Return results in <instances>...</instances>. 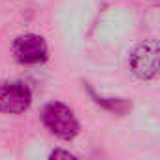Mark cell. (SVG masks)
Listing matches in <instances>:
<instances>
[{
  "label": "cell",
  "instance_id": "cell-1",
  "mask_svg": "<svg viewBox=\"0 0 160 160\" xmlns=\"http://www.w3.org/2000/svg\"><path fill=\"white\" fill-rule=\"evenodd\" d=\"M43 126L60 139H73L79 132V122L73 111L62 102H51L42 109Z\"/></svg>",
  "mask_w": 160,
  "mask_h": 160
},
{
  "label": "cell",
  "instance_id": "cell-2",
  "mask_svg": "<svg viewBox=\"0 0 160 160\" xmlns=\"http://www.w3.org/2000/svg\"><path fill=\"white\" fill-rule=\"evenodd\" d=\"M130 70L139 79H152L160 73V43L141 42L130 55Z\"/></svg>",
  "mask_w": 160,
  "mask_h": 160
},
{
  "label": "cell",
  "instance_id": "cell-3",
  "mask_svg": "<svg viewBox=\"0 0 160 160\" xmlns=\"http://www.w3.org/2000/svg\"><path fill=\"white\" fill-rule=\"evenodd\" d=\"M32 104V92L23 81H2L0 83V113H23Z\"/></svg>",
  "mask_w": 160,
  "mask_h": 160
},
{
  "label": "cell",
  "instance_id": "cell-4",
  "mask_svg": "<svg viewBox=\"0 0 160 160\" xmlns=\"http://www.w3.org/2000/svg\"><path fill=\"white\" fill-rule=\"evenodd\" d=\"M13 55L21 64H42L47 58V43L38 34H23L13 42Z\"/></svg>",
  "mask_w": 160,
  "mask_h": 160
},
{
  "label": "cell",
  "instance_id": "cell-5",
  "mask_svg": "<svg viewBox=\"0 0 160 160\" xmlns=\"http://www.w3.org/2000/svg\"><path fill=\"white\" fill-rule=\"evenodd\" d=\"M49 158H68V160H72V158H75L72 152H68V151H60V149H57V151H53L51 154H49Z\"/></svg>",
  "mask_w": 160,
  "mask_h": 160
}]
</instances>
